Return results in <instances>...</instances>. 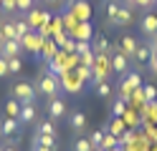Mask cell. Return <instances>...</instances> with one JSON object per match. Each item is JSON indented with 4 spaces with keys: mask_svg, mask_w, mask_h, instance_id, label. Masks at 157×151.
<instances>
[{
    "mask_svg": "<svg viewBox=\"0 0 157 151\" xmlns=\"http://www.w3.org/2000/svg\"><path fill=\"white\" fill-rule=\"evenodd\" d=\"M94 151H99V149H94Z\"/></svg>",
    "mask_w": 157,
    "mask_h": 151,
    "instance_id": "cell-51",
    "label": "cell"
},
{
    "mask_svg": "<svg viewBox=\"0 0 157 151\" xmlns=\"http://www.w3.org/2000/svg\"><path fill=\"white\" fill-rule=\"evenodd\" d=\"M91 50H94L96 56H101V53L109 56V53H112V40L106 38L104 33H101V35H96V38H94V43H91Z\"/></svg>",
    "mask_w": 157,
    "mask_h": 151,
    "instance_id": "cell-11",
    "label": "cell"
},
{
    "mask_svg": "<svg viewBox=\"0 0 157 151\" xmlns=\"http://www.w3.org/2000/svg\"><path fill=\"white\" fill-rule=\"evenodd\" d=\"M76 76H78L81 83H84V81H91V83H94V73H91L89 66H78V68H76Z\"/></svg>",
    "mask_w": 157,
    "mask_h": 151,
    "instance_id": "cell-28",
    "label": "cell"
},
{
    "mask_svg": "<svg viewBox=\"0 0 157 151\" xmlns=\"http://www.w3.org/2000/svg\"><path fill=\"white\" fill-rule=\"evenodd\" d=\"M94 58H96V53H94V50H86V53H81V56H78V63H81V66H94Z\"/></svg>",
    "mask_w": 157,
    "mask_h": 151,
    "instance_id": "cell-32",
    "label": "cell"
},
{
    "mask_svg": "<svg viewBox=\"0 0 157 151\" xmlns=\"http://www.w3.org/2000/svg\"><path fill=\"white\" fill-rule=\"evenodd\" d=\"M86 124H89V116H86L84 111H76V113H71V128H74V131H84Z\"/></svg>",
    "mask_w": 157,
    "mask_h": 151,
    "instance_id": "cell-16",
    "label": "cell"
},
{
    "mask_svg": "<svg viewBox=\"0 0 157 151\" xmlns=\"http://www.w3.org/2000/svg\"><path fill=\"white\" fill-rule=\"evenodd\" d=\"M74 151H94V146H91L89 138H78L76 144H74Z\"/></svg>",
    "mask_w": 157,
    "mask_h": 151,
    "instance_id": "cell-34",
    "label": "cell"
},
{
    "mask_svg": "<svg viewBox=\"0 0 157 151\" xmlns=\"http://www.w3.org/2000/svg\"><path fill=\"white\" fill-rule=\"evenodd\" d=\"M132 23H134V13H132V8H127V5H119V15H117L114 25H119V28H127V25H132Z\"/></svg>",
    "mask_w": 157,
    "mask_h": 151,
    "instance_id": "cell-12",
    "label": "cell"
},
{
    "mask_svg": "<svg viewBox=\"0 0 157 151\" xmlns=\"http://www.w3.org/2000/svg\"><path fill=\"white\" fill-rule=\"evenodd\" d=\"M48 20H51V13H46V10H36V8H31V10H28V15H25V23L31 25V30H38V28L48 25Z\"/></svg>",
    "mask_w": 157,
    "mask_h": 151,
    "instance_id": "cell-4",
    "label": "cell"
},
{
    "mask_svg": "<svg viewBox=\"0 0 157 151\" xmlns=\"http://www.w3.org/2000/svg\"><path fill=\"white\" fill-rule=\"evenodd\" d=\"M36 144H38V146H48V149H53V146H56V136H46V134H36Z\"/></svg>",
    "mask_w": 157,
    "mask_h": 151,
    "instance_id": "cell-29",
    "label": "cell"
},
{
    "mask_svg": "<svg viewBox=\"0 0 157 151\" xmlns=\"http://www.w3.org/2000/svg\"><path fill=\"white\" fill-rule=\"evenodd\" d=\"M33 151H53V149H48V146H38V144H36V146H33Z\"/></svg>",
    "mask_w": 157,
    "mask_h": 151,
    "instance_id": "cell-45",
    "label": "cell"
},
{
    "mask_svg": "<svg viewBox=\"0 0 157 151\" xmlns=\"http://www.w3.org/2000/svg\"><path fill=\"white\" fill-rule=\"evenodd\" d=\"M91 73H94V83L99 81H109V73H112V56H96L94 58V66H91Z\"/></svg>",
    "mask_w": 157,
    "mask_h": 151,
    "instance_id": "cell-3",
    "label": "cell"
},
{
    "mask_svg": "<svg viewBox=\"0 0 157 151\" xmlns=\"http://www.w3.org/2000/svg\"><path fill=\"white\" fill-rule=\"evenodd\" d=\"M122 86H124V88H129V91L140 88V86H142V78H140V73H129V76H127V81H124Z\"/></svg>",
    "mask_w": 157,
    "mask_h": 151,
    "instance_id": "cell-27",
    "label": "cell"
},
{
    "mask_svg": "<svg viewBox=\"0 0 157 151\" xmlns=\"http://www.w3.org/2000/svg\"><path fill=\"white\" fill-rule=\"evenodd\" d=\"M127 113V103H124V98H117L114 103H112V118H122Z\"/></svg>",
    "mask_w": 157,
    "mask_h": 151,
    "instance_id": "cell-23",
    "label": "cell"
},
{
    "mask_svg": "<svg viewBox=\"0 0 157 151\" xmlns=\"http://www.w3.org/2000/svg\"><path fill=\"white\" fill-rule=\"evenodd\" d=\"M109 134H114V136H122L124 131H127V124H124V118H112V124H109Z\"/></svg>",
    "mask_w": 157,
    "mask_h": 151,
    "instance_id": "cell-21",
    "label": "cell"
},
{
    "mask_svg": "<svg viewBox=\"0 0 157 151\" xmlns=\"http://www.w3.org/2000/svg\"><path fill=\"white\" fill-rule=\"evenodd\" d=\"M46 113H48V118H53V121L63 118V116H66V101H63L61 96L48 98V103H46Z\"/></svg>",
    "mask_w": 157,
    "mask_h": 151,
    "instance_id": "cell-5",
    "label": "cell"
},
{
    "mask_svg": "<svg viewBox=\"0 0 157 151\" xmlns=\"http://www.w3.org/2000/svg\"><path fill=\"white\" fill-rule=\"evenodd\" d=\"M43 40H46V38H43L41 33H33V30H31V33L21 40V45H23L25 50H31V53H38V50L43 48Z\"/></svg>",
    "mask_w": 157,
    "mask_h": 151,
    "instance_id": "cell-6",
    "label": "cell"
},
{
    "mask_svg": "<svg viewBox=\"0 0 157 151\" xmlns=\"http://www.w3.org/2000/svg\"><path fill=\"white\" fill-rule=\"evenodd\" d=\"M142 33L144 35H157V15L155 13H147L144 18H142Z\"/></svg>",
    "mask_w": 157,
    "mask_h": 151,
    "instance_id": "cell-14",
    "label": "cell"
},
{
    "mask_svg": "<svg viewBox=\"0 0 157 151\" xmlns=\"http://www.w3.org/2000/svg\"><path fill=\"white\" fill-rule=\"evenodd\" d=\"M117 146H119V136H114V134H109V131H104V141H101L99 151H106V149H117Z\"/></svg>",
    "mask_w": 157,
    "mask_h": 151,
    "instance_id": "cell-20",
    "label": "cell"
},
{
    "mask_svg": "<svg viewBox=\"0 0 157 151\" xmlns=\"http://www.w3.org/2000/svg\"><path fill=\"white\" fill-rule=\"evenodd\" d=\"M142 91H144V98H147V103H150V101H157V91H155V86H144Z\"/></svg>",
    "mask_w": 157,
    "mask_h": 151,
    "instance_id": "cell-39",
    "label": "cell"
},
{
    "mask_svg": "<svg viewBox=\"0 0 157 151\" xmlns=\"http://www.w3.org/2000/svg\"><path fill=\"white\" fill-rule=\"evenodd\" d=\"M0 10H3L5 15H10L13 10H18L15 8V0H0Z\"/></svg>",
    "mask_w": 157,
    "mask_h": 151,
    "instance_id": "cell-37",
    "label": "cell"
},
{
    "mask_svg": "<svg viewBox=\"0 0 157 151\" xmlns=\"http://www.w3.org/2000/svg\"><path fill=\"white\" fill-rule=\"evenodd\" d=\"M18 124H21L18 118L5 116V121L0 124V134H3V136H13V134H18Z\"/></svg>",
    "mask_w": 157,
    "mask_h": 151,
    "instance_id": "cell-15",
    "label": "cell"
},
{
    "mask_svg": "<svg viewBox=\"0 0 157 151\" xmlns=\"http://www.w3.org/2000/svg\"><path fill=\"white\" fill-rule=\"evenodd\" d=\"M46 3H51V5H56V3H61V0H46Z\"/></svg>",
    "mask_w": 157,
    "mask_h": 151,
    "instance_id": "cell-49",
    "label": "cell"
},
{
    "mask_svg": "<svg viewBox=\"0 0 157 151\" xmlns=\"http://www.w3.org/2000/svg\"><path fill=\"white\" fill-rule=\"evenodd\" d=\"M21 50H23L21 40H3V43H0V56L3 58H18Z\"/></svg>",
    "mask_w": 157,
    "mask_h": 151,
    "instance_id": "cell-7",
    "label": "cell"
},
{
    "mask_svg": "<svg viewBox=\"0 0 157 151\" xmlns=\"http://www.w3.org/2000/svg\"><path fill=\"white\" fill-rule=\"evenodd\" d=\"M134 3H137V8H152L155 0H134Z\"/></svg>",
    "mask_w": 157,
    "mask_h": 151,
    "instance_id": "cell-43",
    "label": "cell"
},
{
    "mask_svg": "<svg viewBox=\"0 0 157 151\" xmlns=\"http://www.w3.org/2000/svg\"><path fill=\"white\" fill-rule=\"evenodd\" d=\"M36 91H38V93H43L46 98H53V96H58V91H61V78L46 70V73H43L41 78H38Z\"/></svg>",
    "mask_w": 157,
    "mask_h": 151,
    "instance_id": "cell-1",
    "label": "cell"
},
{
    "mask_svg": "<svg viewBox=\"0 0 157 151\" xmlns=\"http://www.w3.org/2000/svg\"><path fill=\"white\" fill-rule=\"evenodd\" d=\"M155 3H157V0H155Z\"/></svg>",
    "mask_w": 157,
    "mask_h": 151,
    "instance_id": "cell-52",
    "label": "cell"
},
{
    "mask_svg": "<svg viewBox=\"0 0 157 151\" xmlns=\"http://www.w3.org/2000/svg\"><path fill=\"white\" fill-rule=\"evenodd\" d=\"M147 63H150V70H152V73L157 76V53H152V56H150V60H147Z\"/></svg>",
    "mask_w": 157,
    "mask_h": 151,
    "instance_id": "cell-42",
    "label": "cell"
},
{
    "mask_svg": "<svg viewBox=\"0 0 157 151\" xmlns=\"http://www.w3.org/2000/svg\"><path fill=\"white\" fill-rule=\"evenodd\" d=\"M76 35H78V40H91V28L86 25V20H81V25L76 28Z\"/></svg>",
    "mask_w": 157,
    "mask_h": 151,
    "instance_id": "cell-30",
    "label": "cell"
},
{
    "mask_svg": "<svg viewBox=\"0 0 157 151\" xmlns=\"http://www.w3.org/2000/svg\"><path fill=\"white\" fill-rule=\"evenodd\" d=\"M36 118H38L36 106H33V103H23V106H21V116H18V121H21V124H33Z\"/></svg>",
    "mask_w": 157,
    "mask_h": 151,
    "instance_id": "cell-13",
    "label": "cell"
},
{
    "mask_svg": "<svg viewBox=\"0 0 157 151\" xmlns=\"http://www.w3.org/2000/svg\"><path fill=\"white\" fill-rule=\"evenodd\" d=\"M61 88H66V91H71V93H78V91L84 88V83L78 81V76H71L66 70V73L61 76Z\"/></svg>",
    "mask_w": 157,
    "mask_h": 151,
    "instance_id": "cell-10",
    "label": "cell"
},
{
    "mask_svg": "<svg viewBox=\"0 0 157 151\" xmlns=\"http://www.w3.org/2000/svg\"><path fill=\"white\" fill-rule=\"evenodd\" d=\"M15 8H18V10H25V13H28V10L33 8V0H15Z\"/></svg>",
    "mask_w": 157,
    "mask_h": 151,
    "instance_id": "cell-40",
    "label": "cell"
},
{
    "mask_svg": "<svg viewBox=\"0 0 157 151\" xmlns=\"http://www.w3.org/2000/svg\"><path fill=\"white\" fill-rule=\"evenodd\" d=\"M36 134L56 136V124H53V118H51V121H41V124H38V131H36Z\"/></svg>",
    "mask_w": 157,
    "mask_h": 151,
    "instance_id": "cell-24",
    "label": "cell"
},
{
    "mask_svg": "<svg viewBox=\"0 0 157 151\" xmlns=\"http://www.w3.org/2000/svg\"><path fill=\"white\" fill-rule=\"evenodd\" d=\"M89 141H91V146H94V149H99V146H101V141H104V131H101V128L91 131V134H89Z\"/></svg>",
    "mask_w": 157,
    "mask_h": 151,
    "instance_id": "cell-31",
    "label": "cell"
},
{
    "mask_svg": "<svg viewBox=\"0 0 157 151\" xmlns=\"http://www.w3.org/2000/svg\"><path fill=\"white\" fill-rule=\"evenodd\" d=\"M94 88H96V96L99 98H109L112 96V83L109 81H99V83H94Z\"/></svg>",
    "mask_w": 157,
    "mask_h": 151,
    "instance_id": "cell-22",
    "label": "cell"
},
{
    "mask_svg": "<svg viewBox=\"0 0 157 151\" xmlns=\"http://www.w3.org/2000/svg\"><path fill=\"white\" fill-rule=\"evenodd\" d=\"M129 63H132V60L117 48L114 56H112V70H114V73H127V70H129Z\"/></svg>",
    "mask_w": 157,
    "mask_h": 151,
    "instance_id": "cell-9",
    "label": "cell"
},
{
    "mask_svg": "<svg viewBox=\"0 0 157 151\" xmlns=\"http://www.w3.org/2000/svg\"><path fill=\"white\" fill-rule=\"evenodd\" d=\"M86 50H91V43H89V40H76V56L86 53Z\"/></svg>",
    "mask_w": 157,
    "mask_h": 151,
    "instance_id": "cell-38",
    "label": "cell"
},
{
    "mask_svg": "<svg viewBox=\"0 0 157 151\" xmlns=\"http://www.w3.org/2000/svg\"><path fill=\"white\" fill-rule=\"evenodd\" d=\"M8 73H10V70H8V58H3V56H0V78H3V76H8Z\"/></svg>",
    "mask_w": 157,
    "mask_h": 151,
    "instance_id": "cell-41",
    "label": "cell"
},
{
    "mask_svg": "<svg viewBox=\"0 0 157 151\" xmlns=\"http://www.w3.org/2000/svg\"><path fill=\"white\" fill-rule=\"evenodd\" d=\"M0 40H3V20H0Z\"/></svg>",
    "mask_w": 157,
    "mask_h": 151,
    "instance_id": "cell-48",
    "label": "cell"
},
{
    "mask_svg": "<svg viewBox=\"0 0 157 151\" xmlns=\"http://www.w3.org/2000/svg\"><path fill=\"white\" fill-rule=\"evenodd\" d=\"M106 151H122V146H117V149H106Z\"/></svg>",
    "mask_w": 157,
    "mask_h": 151,
    "instance_id": "cell-50",
    "label": "cell"
},
{
    "mask_svg": "<svg viewBox=\"0 0 157 151\" xmlns=\"http://www.w3.org/2000/svg\"><path fill=\"white\" fill-rule=\"evenodd\" d=\"M21 68H23L21 56H18V58H8V70H10V73H21Z\"/></svg>",
    "mask_w": 157,
    "mask_h": 151,
    "instance_id": "cell-35",
    "label": "cell"
},
{
    "mask_svg": "<svg viewBox=\"0 0 157 151\" xmlns=\"http://www.w3.org/2000/svg\"><path fill=\"white\" fill-rule=\"evenodd\" d=\"M150 53H157V35H152V43H150Z\"/></svg>",
    "mask_w": 157,
    "mask_h": 151,
    "instance_id": "cell-44",
    "label": "cell"
},
{
    "mask_svg": "<svg viewBox=\"0 0 157 151\" xmlns=\"http://www.w3.org/2000/svg\"><path fill=\"white\" fill-rule=\"evenodd\" d=\"M56 48H58V45H56V40H43V48H41L43 53H41V58L46 60V63H48V60H51V58H53V56L58 53Z\"/></svg>",
    "mask_w": 157,
    "mask_h": 151,
    "instance_id": "cell-19",
    "label": "cell"
},
{
    "mask_svg": "<svg viewBox=\"0 0 157 151\" xmlns=\"http://www.w3.org/2000/svg\"><path fill=\"white\" fill-rule=\"evenodd\" d=\"M10 93H13V98L18 101V103L23 106V103H33L36 96H38V91H36V86H33V83H28V81H18V83L13 86Z\"/></svg>",
    "mask_w": 157,
    "mask_h": 151,
    "instance_id": "cell-2",
    "label": "cell"
},
{
    "mask_svg": "<svg viewBox=\"0 0 157 151\" xmlns=\"http://www.w3.org/2000/svg\"><path fill=\"white\" fill-rule=\"evenodd\" d=\"M124 5H127V8H132V10L137 8V3H134V0H124Z\"/></svg>",
    "mask_w": 157,
    "mask_h": 151,
    "instance_id": "cell-46",
    "label": "cell"
},
{
    "mask_svg": "<svg viewBox=\"0 0 157 151\" xmlns=\"http://www.w3.org/2000/svg\"><path fill=\"white\" fill-rule=\"evenodd\" d=\"M122 118H124V124H127V126H132V128L140 126V121H137V113H134V111H127Z\"/></svg>",
    "mask_w": 157,
    "mask_h": 151,
    "instance_id": "cell-36",
    "label": "cell"
},
{
    "mask_svg": "<svg viewBox=\"0 0 157 151\" xmlns=\"http://www.w3.org/2000/svg\"><path fill=\"white\" fill-rule=\"evenodd\" d=\"M150 48H144V45H140L137 48V56H134V60H140V63H147V60H150Z\"/></svg>",
    "mask_w": 157,
    "mask_h": 151,
    "instance_id": "cell-33",
    "label": "cell"
},
{
    "mask_svg": "<svg viewBox=\"0 0 157 151\" xmlns=\"http://www.w3.org/2000/svg\"><path fill=\"white\" fill-rule=\"evenodd\" d=\"M5 113L10 116V118H18V116H21V103H18L15 98H10V101L5 103Z\"/></svg>",
    "mask_w": 157,
    "mask_h": 151,
    "instance_id": "cell-25",
    "label": "cell"
},
{
    "mask_svg": "<svg viewBox=\"0 0 157 151\" xmlns=\"http://www.w3.org/2000/svg\"><path fill=\"white\" fill-rule=\"evenodd\" d=\"M13 25H15V40H23L28 33H31V25L25 23V18H18V20H13Z\"/></svg>",
    "mask_w": 157,
    "mask_h": 151,
    "instance_id": "cell-17",
    "label": "cell"
},
{
    "mask_svg": "<svg viewBox=\"0 0 157 151\" xmlns=\"http://www.w3.org/2000/svg\"><path fill=\"white\" fill-rule=\"evenodd\" d=\"M0 151H15L13 146H3V149H0Z\"/></svg>",
    "mask_w": 157,
    "mask_h": 151,
    "instance_id": "cell-47",
    "label": "cell"
},
{
    "mask_svg": "<svg viewBox=\"0 0 157 151\" xmlns=\"http://www.w3.org/2000/svg\"><path fill=\"white\" fill-rule=\"evenodd\" d=\"M117 15H119V3H117V0H109V3H106V18H109L112 25H114Z\"/></svg>",
    "mask_w": 157,
    "mask_h": 151,
    "instance_id": "cell-26",
    "label": "cell"
},
{
    "mask_svg": "<svg viewBox=\"0 0 157 151\" xmlns=\"http://www.w3.org/2000/svg\"><path fill=\"white\" fill-rule=\"evenodd\" d=\"M137 48H140V43H137V38H132V35H124V38H119V50L129 58V60H134V56H137Z\"/></svg>",
    "mask_w": 157,
    "mask_h": 151,
    "instance_id": "cell-8",
    "label": "cell"
},
{
    "mask_svg": "<svg viewBox=\"0 0 157 151\" xmlns=\"http://www.w3.org/2000/svg\"><path fill=\"white\" fill-rule=\"evenodd\" d=\"M71 13H74V18H78V20H89L91 10H89L86 3H74V5H71Z\"/></svg>",
    "mask_w": 157,
    "mask_h": 151,
    "instance_id": "cell-18",
    "label": "cell"
}]
</instances>
